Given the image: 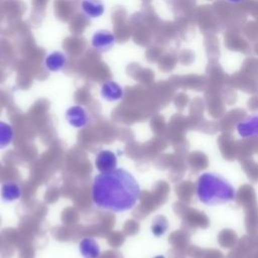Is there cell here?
I'll use <instances>...</instances> for the list:
<instances>
[{"instance_id":"cell-1","label":"cell","mask_w":258,"mask_h":258,"mask_svg":"<svg viewBox=\"0 0 258 258\" xmlns=\"http://www.w3.org/2000/svg\"><path fill=\"white\" fill-rule=\"evenodd\" d=\"M141 188L136 178L124 168H115L94 176L91 197L99 209L113 213L132 210L138 203Z\"/></svg>"},{"instance_id":"cell-2","label":"cell","mask_w":258,"mask_h":258,"mask_svg":"<svg viewBox=\"0 0 258 258\" xmlns=\"http://www.w3.org/2000/svg\"><path fill=\"white\" fill-rule=\"evenodd\" d=\"M196 196L202 204L214 207L235 201L237 189L222 174L206 171L198 177Z\"/></svg>"},{"instance_id":"cell-3","label":"cell","mask_w":258,"mask_h":258,"mask_svg":"<svg viewBox=\"0 0 258 258\" xmlns=\"http://www.w3.org/2000/svg\"><path fill=\"white\" fill-rule=\"evenodd\" d=\"M91 46L100 53H105L110 51L115 43H116V36L112 30L101 28L96 30L90 39Z\"/></svg>"},{"instance_id":"cell-4","label":"cell","mask_w":258,"mask_h":258,"mask_svg":"<svg viewBox=\"0 0 258 258\" xmlns=\"http://www.w3.org/2000/svg\"><path fill=\"white\" fill-rule=\"evenodd\" d=\"M67 122L75 128L86 127L90 121V116L85 107L81 105H73L66 110Z\"/></svg>"},{"instance_id":"cell-5","label":"cell","mask_w":258,"mask_h":258,"mask_svg":"<svg viewBox=\"0 0 258 258\" xmlns=\"http://www.w3.org/2000/svg\"><path fill=\"white\" fill-rule=\"evenodd\" d=\"M236 131L242 138H258V114L245 117L236 123Z\"/></svg>"},{"instance_id":"cell-6","label":"cell","mask_w":258,"mask_h":258,"mask_svg":"<svg viewBox=\"0 0 258 258\" xmlns=\"http://www.w3.org/2000/svg\"><path fill=\"white\" fill-rule=\"evenodd\" d=\"M100 96L107 102H118L124 96V89L116 81L107 80L100 87Z\"/></svg>"},{"instance_id":"cell-7","label":"cell","mask_w":258,"mask_h":258,"mask_svg":"<svg viewBox=\"0 0 258 258\" xmlns=\"http://www.w3.org/2000/svg\"><path fill=\"white\" fill-rule=\"evenodd\" d=\"M68 63V56L61 50H53L47 53L43 59V67L50 73L62 71Z\"/></svg>"},{"instance_id":"cell-8","label":"cell","mask_w":258,"mask_h":258,"mask_svg":"<svg viewBox=\"0 0 258 258\" xmlns=\"http://www.w3.org/2000/svg\"><path fill=\"white\" fill-rule=\"evenodd\" d=\"M118 159L116 154L111 150H101L98 152L96 159H95V165L99 172H108L115 168H117Z\"/></svg>"},{"instance_id":"cell-9","label":"cell","mask_w":258,"mask_h":258,"mask_svg":"<svg viewBox=\"0 0 258 258\" xmlns=\"http://www.w3.org/2000/svg\"><path fill=\"white\" fill-rule=\"evenodd\" d=\"M80 9L90 19H98L105 13L106 6L103 0H81Z\"/></svg>"},{"instance_id":"cell-10","label":"cell","mask_w":258,"mask_h":258,"mask_svg":"<svg viewBox=\"0 0 258 258\" xmlns=\"http://www.w3.org/2000/svg\"><path fill=\"white\" fill-rule=\"evenodd\" d=\"M0 196L2 201L10 203L21 198L22 189L19 183L13 180H8L2 183L0 188Z\"/></svg>"},{"instance_id":"cell-11","label":"cell","mask_w":258,"mask_h":258,"mask_svg":"<svg viewBox=\"0 0 258 258\" xmlns=\"http://www.w3.org/2000/svg\"><path fill=\"white\" fill-rule=\"evenodd\" d=\"M79 250L84 258H99L101 254L99 243L92 237H86L80 241Z\"/></svg>"},{"instance_id":"cell-12","label":"cell","mask_w":258,"mask_h":258,"mask_svg":"<svg viewBox=\"0 0 258 258\" xmlns=\"http://www.w3.org/2000/svg\"><path fill=\"white\" fill-rule=\"evenodd\" d=\"M14 139L12 126L4 121H0V149L6 148Z\"/></svg>"},{"instance_id":"cell-13","label":"cell","mask_w":258,"mask_h":258,"mask_svg":"<svg viewBox=\"0 0 258 258\" xmlns=\"http://www.w3.org/2000/svg\"><path fill=\"white\" fill-rule=\"evenodd\" d=\"M168 227H169V224H168L167 219L164 216L159 215L153 219L150 229H151L152 234L155 237H161L167 232Z\"/></svg>"},{"instance_id":"cell-14","label":"cell","mask_w":258,"mask_h":258,"mask_svg":"<svg viewBox=\"0 0 258 258\" xmlns=\"http://www.w3.org/2000/svg\"><path fill=\"white\" fill-rule=\"evenodd\" d=\"M154 258H165L163 255H157V256H155Z\"/></svg>"},{"instance_id":"cell-15","label":"cell","mask_w":258,"mask_h":258,"mask_svg":"<svg viewBox=\"0 0 258 258\" xmlns=\"http://www.w3.org/2000/svg\"><path fill=\"white\" fill-rule=\"evenodd\" d=\"M0 43H1V39H0Z\"/></svg>"}]
</instances>
